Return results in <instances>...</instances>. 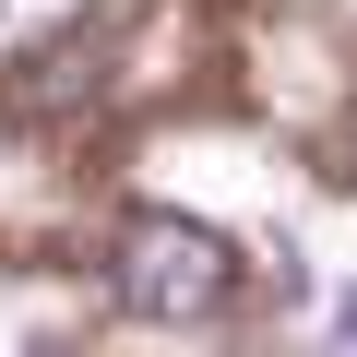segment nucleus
Returning a JSON list of instances; mask_svg holds the SVG:
<instances>
[{"label":"nucleus","mask_w":357,"mask_h":357,"mask_svg":"<svg viewBox=\"0 0 357 357\" xmlns=\"http://www.w3.org/2000/svg\"><path fill=\"white\" fill-rule=\"evenodd\" d=\"M333 357H357V286L333 298Z\"/></svg>","instance_id":"nucleus-2"},{"label":"nucleus","mask_w":357,"mask_h":357,"mask_svg":"<svg viewBox=\"0 0 357 357\" xmlns=\"http://www.w3.org/2000/svg\"><path fill=\"white\" fill-rule=\"evenodd\" d=\"M119 298L143 321H215L238 298V250L203 227V215H131L119 238Z\"/></svg>","instance_id":"nucleus-1"}]
</instances>
